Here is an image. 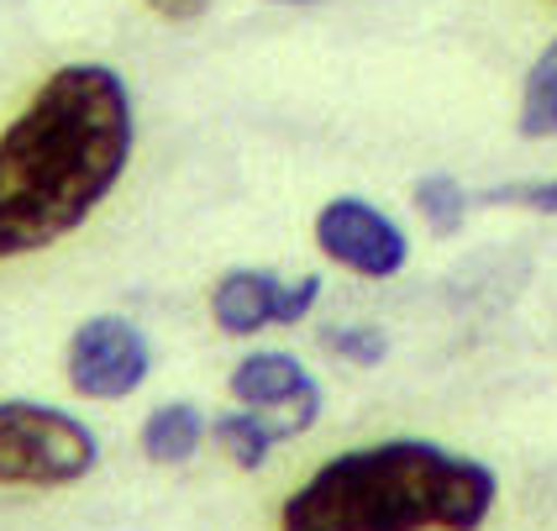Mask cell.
<instances>
[{"label": "cell", "instance_id": "4fadbf2b", "mask_svg": "<svg viewBox=\"0 0 557 531\" xmlns=\"http://www.w3.org/2000/svg\"><path fill=\"white\" fill-rule=\"evenodd\" d=\"M484 206H516V211L557 217V174H553V180H527V185H499V189H484Z\"/></svg>", "mask_w": 557, "mask_h": 531}, {"label": "cell", "instance_id": "30bf717a", "mask_svg": "<svg viewBox=\"0 0 557 531\" xmlns=\"http://www.w3.org/2000/svg\"><path fill=\"white\" fill-rule=\"evenodd\" d=\"M211 437H216V447L237 464V469H263V458L278 447V432L274 421L263 416V410H226V416H216L211 421Z\"/></svg>", "mask_w": 557, "mask_h": 531}, {"label": "cell", "instance_id": "277c9868", "mask_svg": "<svg viewBox=\"0 0 557 531\" xmlns=\"http://www.w3.org/2000/svg\"><path fill=\"white\" fill-rule=\"evenodd\" d=\"M148 369H153V347L126 316L79 321L63 353V374L85 400H126L148 384Z\"/></svg>", "mask_w": 557, "mask_h": 531}, {"label": "cell", "instance_id": "52a82bcc", "mask_svg": "<svg viewBox=\"0 0 557 531\" xmlns=\"http://www.w3.org/2000/svg\"><path fill=\"white\" fill-rule=\"evenodd\" d=\"M232 400L248 410H263L274 421L278 442H289L315 427V416H321V384H315V374L295 353L258 347V353H248L232 369Z\"/></svg>", "mask_w": 557, "mask_h": 531}, {"label": "cell", "instance_id": "5bb4252c", "mask_svg": "<svg viewBox=\"0 0 557 531\" xmlns=\"http://www.w3.org/2000/svg\"><path fill=\"white\" fill-rule=\"evenodd\" d=\"M137 5L163 16V22H174V27H189V22H200L211 11V0H137Z\"/></svg>", "mask_w": 557, "mask_h": 531}, {"label": "cell", "instance_id": "8992f818", "mask_svg": "<svg viewBox=\"0 0 557 531\" xmlns=\"http://www.w3.org/2000/svg\"><path fill=\"white\" fill-rule=\"evenodd\" d=\"M321 300V280L300 274L284 284L269 269H232L211 284V321L226 337H252L263 326H300Z\"/></svg>", "mask_w": 557, "mask_h": 531}, {"label": "cell", "instance_id": "7a4b0ae2", "mask_svg": "<svg viewBox=\"0 0 557 531\" xmlns=\"http://www.w3.org/2000/svg\"><path fill=\"white\" fill-rule=\"evenodd\" d=\"M499 479L436 442H379L337 453L284 501L278 531H479Z\"/></svg>", "mask_w": 557, "mask_h": 531}, {"label": "cell", "instance_id": "7c38bea8", "mask_svg": "<svg viewBox=\"0 0 557 531\" xmlns=\"http://www.w3.org/2000/svg\"><path fill=\"white\" fill-rule=\"evenodd\" d=\"M321 343H326V353H337L342 363H358V369H379L389 358V337L379 326H326Z\"/></svg>", "mask_w": 557, "mask_h": 531}, {"label": "cell", "instance_id": "9c48e42d", "mask_svg": "<svg viewBox=\"0 0 557 531\" xmlns=\"http://www.w3.org/2000/svg\"><path fill=\"white\" fill-rule=\"evenodd\" d=\"M516 126L531 143H557V37L531 59L527 79H521V111Z\"/></svg>", "mask_w": 557, "mask_h": 531}, {"label": "cell", "instance_id": "6da1fadb", "mask_svg": "<svg viewBox=\"0 0 557 531\" xmlns=\"http://www.w3.org/2000/svg\"><path fill=\"white\" fill-rule=\"evenodd\" d=\"M137 148L132 90L111 63L53 69L0 132V263L79 232Z\"/></svg>", "mask_w": 557, "mask_h": 531}, {"label": "cell", "instance_id": "8fae6325", "mask_svg": "<svg viewBox=\"0 0 557 531\" xmlns=\"http://www.w3.org/2000/svg\"><path fill=\"white\" fill-rule=\"evenodd\" d=\"M410 206H416V217L426 221L436 237H458L468 226L473 195L463 189L458 174H421V180L410 185Z\"/></svg>", "mask_w": 557, "mask_h": 531}, {"label": "cell", "instance_id": "3957f363", "mask_svg": "<svg viewBox=\"0 0 557 531\" xmlns=\"http://www.w3.org/2000/svg\"><path fill=\"white\" fill-rule=\"evenodd\" d=\"M100 464L95 432L42 400H0V484L11 490H63Z\"/></svg>", "mask_w": 557, "mask_h": 531}, {"label": "cell", "instance_id": "9a60e30c", "mask_svg": "<svg viewBox=\"0 0 557 531\" xmlns=\"http://www.w3.org/2000/svg\"><path fill=\"white\" fill-rule=\"evenodd\" d=\"M269 5H321V0H269Z\"/></svg>", "mask_w": 557, "mask_h": 531}, {"label": "cell", "instance_id": "5b68a950", "mask_svg": "<svg viewBox=\"0 0 557 531\" xmlns=\"http://www.w3.org/2000/svg\"><path fill=\"white\" fill-rule=\"evenodd\" d=\"M315 248L358 280H395L410 263L405 226L363 195H337L315 211Z\"/></svg>", "mask_w": 557, "mask_h": 531}, {"label": "cell", "instance_id": "ba28073f", "mask_svg": "<svg viewBox=\"0 0 557 531\" xmlns=\"http://www.w3.org/2000/svg\"><path fill=\"white\" fill-rule=\"evenodd\" d=\"M137 442H143V453L153 464H189L195 447L206 442V416H200V406H189V400H163L158 410H148Z\"/></svg>", "mask_w": 557, "mask_h": 531}]
</instances>
